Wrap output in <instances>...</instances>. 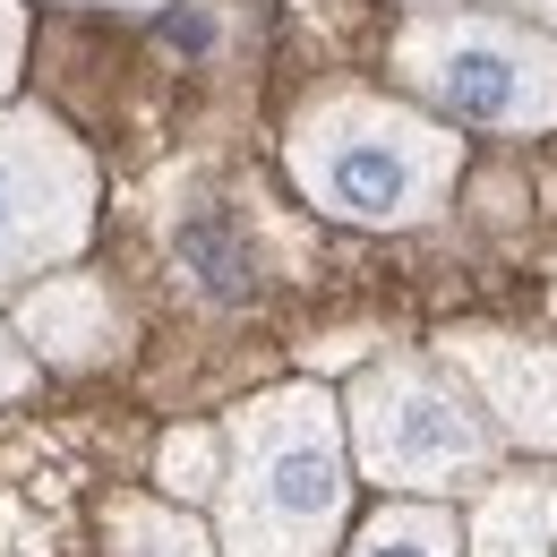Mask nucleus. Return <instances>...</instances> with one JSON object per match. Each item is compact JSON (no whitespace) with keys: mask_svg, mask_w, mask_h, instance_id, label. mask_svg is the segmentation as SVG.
Segmentation results:
<instances>
[{"mask_svg":"<svg viewBox=\"0 0 557 557\" xmlns=\"http://www.w3.org/2000/svg\"><path fill=\"white\" fill-rule=\"evenodd\" d=\"M351 515L344 404L326 386H267L223 420L214 549L223 557H335Z\"/></svg>","mask_w":557,"mask_h":557,"instance_id":"obj_1","label":"nucleus"},{"mask_svg":"<svg viewBox=\"0 0 557 557\" xmlns=\"http://www.w3.org/2000/svg\"><path fill=\"white\" fill-rule=\"evenodd\" d=\"M283 172L326 223L351 232H412L437 223V207L463 181V138L395 95L369 86H326L292 112L283 129Z\"/></svg>","mask_w":557,"mask_h":557,"instance_id":"obj_2","label":"nucleus"},{"mask_svg":"<svg viewBox=\"0 0 557 557\" xmlns=\"http://www.w3.org/2000/svg\"><path fill=\"white\" fill-rule=\"evenodd\" d=\"M386 70L446 129H497V138L557 129V35L506 9H412L395 26Z\"/></svg>","mask_w":557,"mask_h":557,"instance_id":"obj_3","label":"nucleus"},{"mask_svg":"<svg viewBox=\"0 0 557 557\" xmlns=\"http://www.w3.org/2000/svg\"><path fill=\"white\" fill-rule=\"evenodd\" d=\"M344 437H351L360 481H377L386 497H455V488H481L497 472L488 412L429 351H386L351 377Z\"/></svg>","mask_w":557,"mask_h":557,"instance_id":"obj_4","label":"nucleus"},{"mask_svg":"<svg viewBox=\"0 0 557 557\" xmlns=\"http://www.w3.org/2000/svg\"><path fill=\"white\" fill-rule=\"evenodd\" d=\"M95 154L44 103H0V292L70 267L95 240Z\"/></svg>","mask_w":557,"mask_h":557,"instance_id":"obj_5","label":"nucleus"},{"mask_svg":"<svg viewBox=\"0 0 557 557\" xmlns=\"http://www.w3.org/2000/svg\"><path fill=\"white\" fill-rule=\"evenodd\" d=\"M437 360L472 386V404L488 412L497 446L557 455V344L506 335V326H446Z\"/></svg>","mask_w":557,"mask_h":557,"instance_id":"obj_6","label":"nucleus"},{"mask_svg":"<svg viewBox=\"0 0 557 557\" xmlns=\"http://www.w3.org/2000/svg\"><path fill=\"white\" fill-rule=\"evenodd\" d=\"M9 335L26 344V360H52V369H103L129 351V318L112 300L103 275H35L17 292V318Z\"/></svg>","mask_w":557,"mask_h":557,"instance_id":"obj_7","label":"nucleus"},{"mask_svg":"<svg viewBox=\"0 0 557 557\" xmlns=\"http://www.w3.org/2000/svg\"><path fill=\"white\" fill-rule=\"evenodd\" d=\"M463 557H557V472H488L472 488Z\"/></svg>","mask_w":557,"mask_h":557,"instance_id":"obj_8","label":"nucleus"},{"mask_svg":"<svg viewBox=\"0 0 557 557\" xmlns=\"http://www.w3.org/2000/svg\"><path fill=\"white\" fill-rule=\"evenodd\" d=\"M103 541H112V557H223L207 523L163 506V497H112L103 506Z\"/></svg>","mask_w":557,"mask_h":557,"instance_id":"obj_9","label":"nucleus"},{"mask_svg":"<svg viewBox=\"0 0 557 557\" xmlns=\"http://www.w3.org/2000/svg\"><path fill=\"white\" fill-rule=\"evenodd\" d=\"M351 557H463V532L437 497H386L351 532Z\"/></svg>","mask_w":557,"mask_h":557,"instance_id":"obj_10","label":"nucleus"},{"mask_svg":"<svg viewBox=\"0 0 557 557\" xmlns=\"http://www.w3.org/2000/svg\"><path fill=\"white\" fill-rule=\"evenodd\" d=\"M154 481H163V497H214V481H223V429H172L163 446H154Z\"/></svg>","mask_w":557,"mask_h":557,"instance_id":"obj_11","label":"nucleus"},{"mask_svg":"<svg viewBox=\"0 0 557 557\" xmlns=\"http://www.w3.org/2000/svg\"><path fill=\"white\" fill-rule=\"evenodd\" d=\"M17 61H26V0H0V103L17 86Z\"/></svg>","mask_w":557,"mask_h":557,"instance_id":"obj_12","label":"nucleus"},{"mask_svg":"<svg viewBox=\"0 0 557 557\" xmlns=\"http://www.w3.org/2000/svg\"><path fill=\"white\" fill-rule=\"evenodd\" d=\"M412 9H506V17L549 26V35H557V0H412Z\"/></svg>","mask_w":557,"mask_h":557,"instance_id":"obj_13","label":"nucleus"},{"mask_svg":"<svg viewBox=\"0 0 557 557\" xmlns=\"http://www.w3.org/2000/svg\"><path fill=\"white\" fill-rule=\"evenodd\" d=\"M26 386H35V360H26V344L0 326V404H17Z\"/></svg>","mask_w":557,"mask_h":557,"instance_id":"obj_14","label":"nucleus"},{"mask_svg":"<svg viewBox=\"0 0 557 557\" xmlns=\"http://www.w3.org/2000/svg\"><path fill=\"white\" fill-rule=\"evenodd\" d=\"M70 9H154V0H70Z\"/></svg>","mask_w":557,"mask_h":557,"instance_id":"obj_15","label":"nucleus"}]
</instances>
